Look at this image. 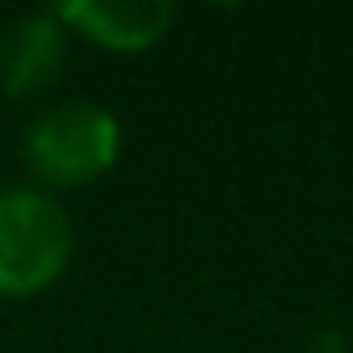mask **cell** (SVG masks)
Masks as SVG:
<instances>
[{
  "label": "cell",
  "mask_w": 353,
  "mask_h": 353,
  "mask_svg": "<svg viewBox=\"0 0 353 353\" xmlns=\"http://www.w3.org/2000/svg\"><path fill=\"white\" fill-rule=\"evenodd\" d=\"M77 228L50 188L18 183L0 188V295L32 300L50 291L72 264Z\"/></svg>",
  "instance_id": "1"
},
{
  "label": "cell",
  "mask_w": 353,
  "mask_h": 353,
  "mask_svg": "<svg viewBox=\"0 0 353 353\" xmlns=\"http://www.w3.org/2000/svg\"><path fill=\"white\" fill-rule=\"evenodd\" d=\"M23 161L41 188H85L121 161V121L90 99L59 103L27 125Z\"/></svg>",
  "instance_id": "2"
},
{
  "label": "cell",
  "mask_w": 353,
  "mask_h": 353,
  "mask_svg": "<svg viewBox=\"0 0 353 353\" xmlns=\"http://www.w3.org/2000/svg\"><path fill=\"white\" fill-rule=\"evenodd\" d=\"M54 14L81 41L112 54L152 50L174 23V5L165 0H63Z\"/></svg>",
  "instance_id": "3"
},
{
  "label": "cell",
  "mask_w": 353,
  "mask_h": 353,
  "mask_svg": "<svg viewBox=\"0 0 353 353\" xmlns=\"http://www.w3.org/2000/svg\"><path fill=\"white\" fill-rule=\"evenodd\" d=\"M72 32L54 9L23 14L0 32V90L14 99H32L59 81L68 63Z\"/></svg>",
  "instance_id": "4"
}]
</instances>
